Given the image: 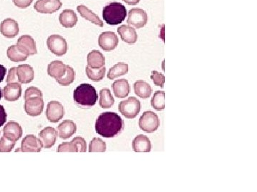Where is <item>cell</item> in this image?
<instances>
[{
  "label": "cell",
  "mask_w": 257,
  "mask_h": 192,
  "mask_svg": "<svg viewBox=\"0 0 257 192\" xmlns=\"http://www.w3.org/2000/svg\"><path fill=\"white\" fill-rule=\"evenodd\" d=\"M121 117L114 112H105L98 117L95 123L96 133L105 138H113L124 129Z\"/></svg>",
  "instance_id": "cell-1"
},
{
  "label": "cell",
  "mask_w": 257,
  "mask_h": 192,
  "mask_svg": "<svg viewBox=\"0 0 257 192\" xmlns=\"http://www.w3.org/2000/svg\"><path fill=\"white\" fill-rule=\"evenodd\" d=\"M97 91L89 83H82L73 93V98L77 105L84 108L94 106L97 102Z\"/></svg>",
  "instance_id": "cell-2"
},
{
  "label": "cell",
  "mask_w": 257,
  "mask_h": 192,
  "mask_svg": "<svg viewBox=\"0 0 257 192\" xmlns=\"http://www.w3.org/2000/svg\"><path fill=\"white\" fill-rule=\"evenodd\" d=\"M127 15L128 11L121 3L112 2L103 9V19L109 25H117L122 23Z\"/></svg>",
  "instance_id": "cell-3"
},
{
  "label": "cell",
  "mask_w": 257,
  "mask_h": 192,
  "mask_svg": "<svg viewBox=\"0 0 257 192\" xmlns=\"http://www.w3.org/2000/svg\"><path fill=\"white\" fill-rule=\"evenodd\" d=\"M119 111L125 118L133 119L139 115L141 110V102L135 97H128L119 104Z\"/></svg>",
  "instance_id": "cell-4"
},
{
  "label": "cell",
  "mask_w": 257,
  "mask_h": 192,
  "mask_svg": "<svg viewBox=\"0 0 257 192\" xmlns=\"http://www.w3.org/2000/svg\"><path fill=\"white\" fill-rule=\"evenodd\" d=\"M160 125L158 115L152 111H146L139 118V126L141 130L152 133L158 129Z\"/></svg>",
  "instance_id": "cell-5"
},
{
  "label": "cell",
  "mask_w": 257,
  "mask_h": 192,
  "mask_svg": "<svg viewBox=\"0 0 257 192\" xmlns=\"http://www.w3.org/2000/svg\"><path fill=\"white\" fill-rule=\"evenodd\" d=\"M46 44L51 53L57 57L64 55L68 49L67 41L59 35H51L48 38Z\"/></svg>",
  "instance_id": "cell-6"
},
{
  "label": "cell",
  "mask_w": 257,
  "mask_h": 192,
  "mask_svg": "<svg viewBox=\"0 0 257 192\" xmlns=\"http://www.w3.org/2000/svg\"><path fill=\"white\" fill-rule=\"evenodd\" d=\"M60 0H38L34 5V9L42 14H53L62 8Z\"/></svg>",
  "instance_id": "cell-7"
},
{
  "label": "cell",
  "mask_w": 257,
  "mask_h": 192,
  "mask_svg": "<svg viewBox=\"0 0 257 192\" xmlns=\"http://www.w3.org/2000/svg\"><path fill=\"white\" fill-rule=\"evenodd\" d=\"M148 15L147 12L139 8H134L128 12V25L134 26L136 29H141L147 25Z\"/></svg>",
  "instance_id": "cell-8"
},
{
  "label": "cell",
  "mask_w": 257,
  "mask_h": 192,
  "mask_svg": "<svg viewBox=\"0 0 257 192\" xmlns=\"http://www.w3.org/2000/svg\"><path fill=\"white\" fill-rule=\"evenodd\" d=\"M118 43V37L113 32H103L99 37V46L104 51L114 50Z\"/></svg>",
  "instance_id": "cell-9"
},
{
  "label": "cell",
  "mask_w": 257,
  "mask_h": 192,
  "mask_svg": "<svg viewBox=\"0 0 257 192\" xmlns=\"http://www.w3.org/2000/svg\"><path fill=\"white\" fill-rule=\"evenodd\" d=\"M44 108V102L43 97H36L26 100L25 110L30 116H38L43 113Z\"/></svg>",
  "instance_id": "cell-10"
},
{
  "label": "cell",
  "mask_w": 257,
  "mask_h": 192,
  "mask_svg": "<svg viewBox=\"0 0 257 192\" xmlns=\"http://www.w3.org/2000/svg\"><path fill=\"white\" fill-rule=\"evenodd\" d=\"M64 110L62 103L58 101H51L48 103L46 115L51 123H57L63 118Z\"/></svg>",
  "instance_id": "cell-11"
},
{
  "label": "cell",
  "mask_w": 257,
  "mask_h": 192,
  "mask_svg": "<svg viewBox=\"0 0 257 192\" xmlns=\"http://www.w3.org/2000/svg\"><path fill=\"white\" fill-rule=\"evenodd\" d=\"M43 147L41 141L33 134L26 136L21 143V151L24 153H39Z\"/></svg>",
  "instance_id": "cell-12"
},
{
  "label": "cell",
  "mask_w": 257,
  "mask_h": 192,
  "mask_svg": "<svg viewBox=\"0 0 257 192\" xmlns=\"http://www.w3.org/2000/svg\"><path fill=\"white\" fill-rule=\"evenodd\" d=\"M17 46L21 52L28 57L35 55L38 53L36 43H35V40L29 35H24V36H21L17 41Z\"/></svg>",
  "instance_id": "cell-13"
},
{
  "label": "cell",
  "mask_w": 257,
  "mask_h": 192,
  "mask_svg": "<svg viewBox=\"0 0 257 192\" xmlns=\"http://www.w3.org/2000/svg\"><path fill=\"white\" fill-rule=\"evenodd\" d=\"M58 136L57 131L53 127H46L39 133V139L41 141L43 147L51 148L55 145Z\"/></svg>",
  "instance_id": "cell-14"
},
{
  "label": "cell",
  "mask_w": 257,
  "mask_h": 192,
  "mask_svg": "<svg viewBox=\"0 0 257 192\" xmlns=\"http://www.w3.org/2000/svg\"><path fill=\"white\" fill-rule=\"evenodd\" d=\"M0 31L4 37L15 38L19 34V25L14 19L8 18L4 19L0 26Z\"/></svg>",
  "instance_id": "cell-15"
},
{
  "label": "cell",
  "mask_w": 257,
  "mask_h": 192,
  "mask_svg": "<svg viewBox=\"0 0 257 192\" xmlns=\"http://www.w3.org/2000/svg\"><path fill=\"white\" fill-rule=\"evenodd\" d=\"M117 32L124 42L128 44H134L138 40L136 30L129 25H123L117 29Z\"/></svg>",
  "instance_id": "cell-16"
},
{
  "label": "cell",
  "mask_w": 257,
  "mask_h": 192,
  "mask_svg": "<svg viewBox=\"0 0 257 192\" xmlns=\"http://www.w3.org/2000/svg\"><path fill=\"white\" fill-rule=\"evenodd\" d=\"M3 132H4V137H7L14 142L18 141L22 137L23 133L20 125L15 121H9V123H6Z\"/></svg>",
  "instance_id": "cell-17"
},
{
  "label": "cell",
  "mask_w": 257,
  "mask_h": 192,
  "mask_svg": "<svg viewBox=\"0 0 257 192\" xmlns=\"http://www.w3.org/2000/svg\"><path fill=\"white\" fill-rule=\"evenodd\" d=\"M16 73H17L18 82L23 84L31 83L35 77L33 68L28 64L19 65L17 68H16Z\"/></svg>",
  "instance_id": "cell-18"
},
{
  "label": "cell",
  "mask_w": 257,
  "mask_h": 192,
  "mask_svg": "<svg viewBox=\"0 0 257 192\" xmlns=\"http://www.w3.org/2000/svg\"><path fill=\"white\" fill-rule=\"evenodd\" d=\"M3 92L6 100L9 102L17 101L22 95V86L19 83H7Z\"/></svg>",
  "instance_id": "cell-19"
},
{
  "label": "cell",
  "mask_w": 257,
  "mask_h": 192,
  "mask_svg": "<svg viewBox=\"0 0 257 192\" xmlns=\"http://www.w3.org/2000/svg\"><path fill=\"white\" fill-rule=\"evenodd\" d=\"M57 130L59 137L66 140L75 134L77 131V126L71 120H65L58 126Z\"/></svg>",
  "instance_id": "cell-20"
},
{
  "label": "cell",
  "mask_w": 257,
  "mask_h": 192,
  "mask_svg": "<svg viewBox=\"0 0 257 192\" xmlns=\"http://www.w3.org/2000/svg\"><path fill=\"white\" fill-rule=\"evenodd\" d=\"M112 88L114 94L117 98H125L128 97L131 91L129 83L126 79L117 80L112 83Z\"/></svg>",
  "instance_id": "cell-21"
},
{
  "label": "cell",
  "mask_w": 257,
  "mask_h": 192,
  "mask_svg": "<svg viewBox=\"0 0 257 192\" xmlns=\"http://www.w3.org/2000/svg\"><path fill=\"white\" fill-rule=\"evenodd\" d=\"M132 147L136 153H149L152 149V144L147 136L139 134L133 140Z\"/></svg>",
  "instance_id": "cell-22"
},
{
  "label": "cell",
  "mask_w": 257,
  "mask_h": 192,
  "mask_svg": "<svg viewBox=\"0 0 257 192\" xmlns=\"http://www.w3.org/2000/svg\"><path fill=\"white\" fill-rule=\"evenodd\" d=\"M88 66L92 69H99L105 65V58L98 50H93L87 56Z\"/></svg>",
  "instance_id": "cell-23"
},
{
  "label": "cell",
  "mask_w": 257,
  "mask_h": 192,
  "mask_svg": "<svg viewBox=\"0 0 257 192\" xmlns=\"http://www.w3.org/2000/svg\"><path fill=\"white\" fill-rule=\"evenodd\" d=\"M59 22L65 28H72L76 25L78 18L72 9H65L59 15Z\"/></svg>",
  "instance_id": "cell-24"
},
{
  "label": "cell",
  "mask_w": 257,
  "mask_h": 192,
  "mask_svg": "<svg viewBox=\"0 0 257 192\" xmlns=\"http://www.w3.org/2000/svg\"><path fill=\"white\" fill-rule=\"evenodd\" d=\"M77 12L80 13V16L84 19L89 21L91 23L99 26V27H104V23H103L102 19L99 18L95 13L90 10L89 8L84 5H80L77 6Z\"/></svg>",
  "instance_id": "cell-25"
},
{
  "label": "cell",
  "mask_w": 257,
  "mask_h": 192,
  "mask_svg": "<svg viewBox=\"0 0 257 192\" xmlns=\"http://www.w3.org/2000/svg\"><path fill=\"white\" fill-rule=\"evenodd\" d=\"M135 94L142 99H147L152 95V89L149 83L142 80L136 81L134 84Z\"/></svg>",
  "instance_id": "cell-26"
},
{
  "label": "cell",
  "mask_w": 257,
  "mask_h": 192,
  "mask_svg": "<svg viewBox=\"0 0 257 192\" xmlns=\"http://www.w3.org/2000/svg\"><path fill=\"white\" fill-rule=\"evenodd\" d=\"M66 71V65L62 61L56 60L48 65L47 72L49 76L56 80L61 78Z\"/></svg>",
  "instance_id": "cell-27"
},
{
  "label": "cell",
  "mask_w": 257,
  "mask_h": 192,
  "mask_svg": "<svg viewBox=\"0 0 257 192\" xmlns=\"http://www.w3.org/2000/svg\"><path fill=\"white\" fill-rule=\"evenodd\" d=\"M128 71V64L123 63V62H120V63L115 64L114 66H112L109 69L108 74H107V78L109 80H114L115 78H118V77L127 74Z\"/></svg>",
  "instance_id": "cell-28"
},
{
  "label": "cell",
  "mask_w": 257,
  "mask_h": 192,
  "mask_svg": "<svg viewBox=\"0 0 257 192\" xmlns=\"http://www.w3.org/2000/svg\"><path fill=\"white\" fill-rule=\"evenodd\" d=\"M99 105L101 108L108 109L112 108L115 103V99L112 97L110 90L109 89H103L99 92Z\"/></svg>",
  "instance_id": "cell-29"
},
{
  "label": "cell",
  "mask_w": 257,
  "mask_h": 192,
  "mask_svg": "<svg viewBox=\"0 0 257 192\" xmlns=\"http://www.w3.org/2000/svg\"><path fill=\"white\" fill-rule=\"evenodd\" d=\"M165 93L163 91H157L154 93L151 105L152 108L155 109L157 111L163 110L165 108Z\"/></svg>",
  "instance_id": "cell-30"
},
{
  "label": "cell",
  "mask_w": 257,
  "mask_h": 192,
  "mask_svg": "<svg viewBox=\"0 0 257 192\" xmlns=\"http://www.w3.org/2000/svg\"><path fill=\"white\" fill-rule=\"evenodd\" d=\"M7 57L12 62H21L27 60L28 56L25 55L23 53L21 52L17 48V45H13L9 46L7 49Z\"/></svg>",
  "instance_id": "cell-31"
},
{
  "label": "cell",
  "mask_w": 257,
  "mask_h": 192,
  "mask_svg": "<svg viewBox=\"0 0 257 192\" xmlns=\"http://www.w3.org/2000/svg\"><path fill=\"white\" fill-rule=\"evenodd\" d=\"M75 78V71L70 65H66L65 73L61 77L56 80L57 82L61 86H68L71 83L74 82Z\"/></svg>",
  "instance_id": "cell-32"
},
{
  "label": "cell",
  "mask_w": 257,
  "mask_h": 192,
  "mask_svg": "<svg viewBox=\"0 0 257 192\" xmlns=\"http://www.w3.org/2000/svg\"><path fill=\"white\" fill-rule=\"evenodd\" d=\"M85 72H86V76L89 79L95 81V82H99V81H102L105 76L106 68L104 66L102 68H99V69H92L87 65L85 68Z\"/></svg>",
  "instance_id": "cell-33"
},
{
  "label": "cell",
  "mask_w": 257,
  "mask_h": 192,
  "mask_svg": "<svg viewBox=\"0 0 257 192\" xmlns=\"http://www.w3.org/2000/svg\"><path fill=\"white\" fill-rule=\"evenodd\" d=\"M107 150V145L101 138L94 137L89 144V151L90 153H104Z\"/></svg>",
  "instance_id": "cell-34"
},
{
  "label": "cell",
  "mask_w": 257,
  "mask_h": 192,
  "mask_svg": "<svg viewBox=\"0 0 257 192\" xmlns=\"http://www.w3.org/2000/svg\"><path fill=\"white\" fill-rule=\"evenodd\" d=\"M15 142L3 136L0 140V153H9L15 146Z\"/></svg>",
  "instance_id": "cell-35"
},
{
  "label": "cell",
  "mask_w": 257,
  "mask_h": 192,
  "mask_svg": "<svg viewBox=\"0 0 257 192\" xmlns=\"http://www.w3.org/2000/svg\"><path fill=\"white\" fill-rule=\"evenodd\" d=\"M58 153H77L76 145L71 141L70 142H63L59 145L57 148Z\"/></svg>",
  "instance_id": "cell-36"
},
{
  "label": "cell",
  "mask_w": 257,
  "mask_h": 192,
  "mask_svg": "<svg viewBox=\"0 0 257 192\" xmlns=\"http://www.w3.org/2000/svg\"><path fill=\"white\" fill-rule=\"evenodd\" d=\"M43 97V93L38 88L35 86L27 88L25 93V100L32 98V97Z\"/></svg>",
  "instance_id": "cell-37"
},
{
  "label": "cell",
  "mask_w": 257,
  "mask_h": 192,
  "mask_svg": "<svg viewBox=\"0 0 257 192\" xmlns=\"http://www.w3.org/2000/svg\"><path fill=\"white\" fill-rule=\"evenodd\" d=\"M151 79L153 81L154 85L157 86H160L161 88L164 87V84L165 82V77L162 73H159V72L154 71L152 72L151 75Z\"/></svg>",
  "instance_id": "cell-38"
},
{
  "label": "cell",
  "mask_w": 257,
  "mask_h": 192,
  "mask_svg": "<svg viewBox=\"0 0 257 192\" xmlns=\"http://www.w3.org/2000/svg\"><path fill=\"white\" fill-rule=\"evenodd\" d=\"M72 142L76 145L79 153H85L86 151V142L83 137H75Z\"/></svg>",
  "instance_id": "cell-39"
},
{
  "label": "cell",
  "mask_w": 257,
  "mask_h": 192,
  "mask_svg": "<svg viewBox=\"0 0 257 192\" xmlns=\"http://www.w3.org/2000/svg\"><path fill=\"white\" fill-rule=\"evenodd\" d=\"M6 83H19L17 73H16V68H12L9 70L7 78H6Z\"/></svg>",
  "instance_id": "cell-40"
},
{
  "label": "cell",
  "mask_w": 257,
  "mask_h": 192,
  "mask_svg": "<svg viewBox=\"0 0 257 192\" xmlns=\"http://www.w3.org/2000/svg\"><path fill=\"white\" fill-rule=\"evenodd\" d=\"M33 0H13V2L17 7L21 9H26L31 5Z\"/></svg>",
  "instance_id": "cell-41"
},
{
  "label": "cell",
  "mask_w": 257,
  "mask_h": 192,
  "mask_svg": "<svg viewBox=\"0 0 257 192\" xmlns=\"http://www.w3.org/2000/svg\"><path fill=\"white\" fill-rule=\"evenodd\" d=\"M7 114H6L5 108L3 105H0V127L4 126L6 123Z\"/></svg>",
  "instance_id": "cell-42"
},
{
  "label": "cell",
  "mask_w": 257,
  "mask_h": 192,
  "mask_svg": "<svg viewBox=\"0 0 257 192\" xmlns=\"http://www.w3.org/2000/svg\"><path fill=\"white\" fill-rule=\"evenodd\" d=\"M6 74V68L4 65H0V83L2 82Z\"/></svg>",
  "instance_id": "cell-43"
},
{
  "label": "cell",
  "mask_w": 257,
  "mask_h": 192,
  "mask_svg": "<svg viewBox=\"0 0 257 192\" xmlns=\"http://www.w3.org/2000/svg\"><path fill=\"white\" fill-rule=\"evenodd\" d=\"M122 1L128 4V5L134 6L139 4L140 0H122Z\"/></svg>",
  "instance_id": "cell-44"
},
{
  "label": "cell",
  "mask_w": 257,
  "mask_h": 192,
  "mask_svg": "<svg viewBox=\"0 0 257 192\" xmlns=\"http://www.w3.org/2000/svg\"><path fill=\"white\" fill-rule=\"evenodd\" d=\"M2 90H1V88H0V100L2 98Z\"/></svg>",
  "instance_id": "cell-45"
},
{
  "label": "cell",
  "mask_w": 257,
  "mask_h": 192,
  "mask_svg": "<svg viewBox=\"0 0 257 192\" xmlns=\"http://www.w3.org/2000/svg\"><path fill=\"white\" fill-rule=\"evenodd\" d=\"M0 134H1V132H0Z\"/></svg>",
  "instance_id": "cell-46"
}]
</instances>
